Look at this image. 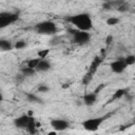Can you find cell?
Here are the masks:
<instances>
[{
	"label": "cell",
	"instance_id": "obj_1",
	"mask_svg": "<svg viewBox=\"0 0 135 135\" xmlns=\"http://www.w3.org/2000/svg\"><path fill=\"white\" fill-rule=\"evenodd\" d=\"M71 24H73L78 31L89 32L93 27V21L88 13H79L74 16H71L66 19Z\"/></svg>",
	"mask_w": 135,
	"mask_h": 135
},
{
	"label": "cell",
	"instance_id": "obj_2",
	"mask_svg": "<svg viewBox=\"0 0 135 135\" xmlns=\"http://www.w3.org/2000/svg\"><path fill=\"white\" fill-rule=\"evenodd\" d=\"M57 30L56 23L51 20H44L35 25V31L40 35H55Z\"/></svg>",
	"mask_w": 135,
	"mask_h": 135
},
{
	"label": "cell",
	"instance_id": "obj_3",
	"mask_svg": "<svg viewBox=\"0 0 135 135\" xmlns=\"http://www.w3.org/2000/svg\"><path fill=\"white\" fill-rule=\"evenodd\" d=\"M105 120V117L104 116H101V117H92V118H89L86 120H84L82 122V127L84 130L89 131V132H96L100 126L102 124V122Z\"/></svg>",
	"mask_w": 135,
	"mask_h": 135
},
{
	"label": "cell",
	"instance_id": "obj_4",
	"mask_svg": "<svg viewBox=\"0 0 135 135\" xmlns=\"http://www.w3.org/2000/svg\"><path fill=\"white\" fill-rule=\"evenodd\" d=\"M18 20V15L13 12H1L0 13V28H4Z\"/></svg>",
	"mask_w": 135,
	"mask_h": 135
},
{
	"label": "cell",
	"instance_id": "obj_5",
	"mask_svg": "<svg viewBox=\"0 0 135 135\" xmlns=\"http://www.w3.org/2000/svg\"><path fill=\"white\" fill-rule=\"evenodd\" d=\"M73 36V41L77 44H85L91 39V34L89 32H82L78 30H70Z\"/></svg>",
	"mask_w": 135,
	"mask_h": 135
},
{
	"label": "cell",
	"instance_id": "obj_6",
	"mask_svg": "<svg viewBox=\"0 0 135 135\" xmlns=\"http://www.w3.org/2000/svg\"><path fill=\"white\" fill-rule=\"evenodd\" d=\"M51 127L54 129V131L56 132H61L66 130L70 127V122L65 119H61V118H54L51 120Z\"/></svg>",
	"mask_w": 135,
	"mask_h": 135
},
{
	"label": "cell",
	"instance_id": "obj_7",
	"mask_svg": "<svg viewBox=\"0 0 135 135\" xmlns=\"http://www.w3.org/2000/svg\"><path fill=\"white\" fill-rule=\"evenodd\" d=\"M110 68L112 70V72L116 73V74H120L122 73L126 69H127V64L124 62V58L123 57H119L116 60L112 61L110 63Z\"/></svg>",
	"mask_w": 135,
	"mask_h": 135
},
{
	"label": "cell",
	"instance_id": "obj_8",
	"mask_svg": "<svg viewBox=\"0 0 135 135\" xmlns=\"http://www.w3.org/2000/svg\"><path fill=\"white\" fill-rule=\"evenodd\" d=\"M28 120H30V116L27 114L21 115L14 119V126L17 129H26V127L28 124Z\"/></svg>",
	"mask_w": 135,
	"mask_h": 135
},
{
	"label": "cell",
	"instance_id": "obj_9",
	"mask_svg": "<svg viewBox=\"0 0 135 135\" xmlns=\"http://www.w3.org/2000/svg\"><path fill=\"white\" fill-rule=\"evenodd\" d=\"M50 69H51V63L46 59H39L35 68V71L39 73H44V72H47Z\"/></svg>",
	"mask_w": 135,
	"mask_h": 135
},
{
	"label": "cell",
	"instance_id": "obj_10",
	"mask_svg": "<svg viewBox=\"0 0 135 135\" xmlns=\"http://www.w3.org/2000/svg\"><path fill=\"white\" fill-rule=\"evenodd\" d=\"M97 100V95L96 93H89V94H85L83 97H82V102L86 105V107H91L93 104H95Z\"/></svg>",
	"mask_w": 135,
	"mask_h": 135
},
{
	"label": "cell",
	"instance_id": "obj_11",
	"mask_svg": "<svg viewBox=\"0 0 135 135\" xmlns=\"http://www.w3.org/2000/svg\"><path fill=\"white\" fill-rule=\"evenodd\" d=\"M37 126H38V123L36 122V120H35V118L33 117V116H30V120H28V124H27V127H26V131L28 132V133H31V134H34L35 132H36V129H37Z\"/></svg>",
	"mask_w": 135,
	"mask_h": 135
},
{
	"label": "cell",
	"instance_id": "obj_12",
	"mask_svg": "<svg viewBox=\"0 0 135 135\" xmlns=\"http://www.w3.org/2000/svg\"><path fill=\"white\" fill-rule=\"evenodd\" d=\"M13 49V44L9 40H6V39H0V50L1 51H11Z\"/></svg>",
	"mask_w": 135,
	"mask_h": 135
},
{
	"label": "cell",
	"instance_id": "obj_13",
	"mask_svg": "<svg viewBox=\"0 0 135 135\" xmlns=\"http://www.w3.org/2000/svg\"><path fill=\"white\" fill-rule=\"evenodd\" d=\"M26 99L30 101V102H35V103H42L43 101L37 96V95H35L34 93H26Z\"/></svg>",
	"mask_w": 135,
	"mask_h": 135
},
{
	"label": "cell",
	"instance_id": "obj_14",
	"mask_svg": "<svg viewBox=\"0 0 135 135\" xmlns=\"http://www.w3.org/2000/svg\"><path fill=\"white\" fill-rule=\"evenodd\" d=\"M35 73H36V71L34 69H31V68H27V66L21 69V74H22L23 77H32V76L35 75Z\"/></svg>",
	"mask_w": 135,
	"mask_h": 135
},
{
	"label": "cell",
	"instance_id": "obj_15",
	"mask_svg": "<svg viewBox=\"0 0 135 135\" xmlns=\"http://www.w3.org/2000/svg\"><path fill=\"white\" fill-rule=\"evenodd\" d=\"M124 62H126L127 66L133 65V64L135 63V56H134V55H129V56L124 57Z\"/></svg>",
	"mask_w": 135,
	"mask_h": 135
},
{
	"label": "cell",
	"instance_id": "obj_16",
	"mask_svg": "<svg viewBox=\"0 0 135 135\" xmlns=\"http://www.w3.org/2000/svg\"><path fill=\"white\" fill-rule=\"evenodd\" d=\"M107 24L108 25H110V26H113V25H116V24H118L119 23V19L118 18H116V17H110V18H108L107 19Z\"/></svg>",
	"mask_w": 135,
	"mask_h": 135
},
{
	"label": "cell",
	"instance_id": "obj_17",
	"mask_svg": "<svg viewBox=\"0 0 135 135\" xmlns=\"http://www.w3.org/2000/svg\"><path fill=\"white\" fill-rule=\"evenodd\" d=\"M26 46V42L24 40H18L15 44H14V47L17 49V50H21V49H24Z\"/></svg>",
	"mask_w": 135,
	"mask_h": 135
},
{
	"label": "cell",
	"instance_id": "obj_18",
	"mask_svg": "<svg viewBox=\"0 0 135 135\" xmlns=\"http://www.w3.org/2000/svg\"><path fill=\"white\" fill-rule=\"evenodd\" d=\"M38 61H39V58H37V59H30V60L27 61V63H26V66L35 70V68H36V65H37V63H38Z\"/></svg>",
	"mask_w": 135,
	"mask_h": 135
},
{
	"label": "cell",
	"instance_id": "obj_19",
	"mask_svg": "<svg viewBox=\"0 0 135 135\" xmlns=\"http://www.w3.org/2000/svg\"><path fill=\"white\" fill-rule=\"evenodd\" d=\"M49 53H50V50H41V51H39L38 52V57H39V59H45L46 58V56L49 55Z\"/></svg>",
	"mask_w": 135,
	"mask_h": 135
},
{
	"label": "cell",
	"instance_id": "obj_20",
	"mask_svg": "<svg viewBox=\"0 0 135 135\" xmlns=\"http://www.w3.org/2000/svg\"><path fill=\"white\" fill-rule=\"evenodd\" d=\"M123 95H126V90L120 89V90H117V91L114 93L113 98H114V99H117V98H120V97L123 96Z\"/></svg>",
	"mask_w": 135,
	"mask_h": 135
},
{
	"label": "cell",
	"instance_id": "obj_21",
	"mask_svg": "<svg viewBox=\"0 0 135 135\" xmlns=\"http://www.w3.org/2000/svg\"><path fill=\"white\" fill-rule=\"evenodd\" d=\"M37 90H38L39 93H46V92L50 91V88H49L46 84H40V85L37 88Z\"/></svg>",
	"mask_w": 135,
	"mask_h": 135
},
{
	"label": "cell",
	"instance_id": "obj_22",
	"mask_svg": "<svg viewBox=\"0 0 135 135\" xmlns=\"http://www.w3.org/2000/svg\"><path fill=\"white\" fill-rule=\"evenodd\" d=\"M117 11L118 12H126V11H128V5H127V3H122V4H120L118 7H117Z\"/></svg>",
	"mask_w": 135,
	"mask_h": 135
},
{
	"label": "cell",
	"instance_id": "obj_23",
	"mask_svg": "<svg viewBox=\"0 0 135 135\" xmlns=\"http://www.w3.org/2000/svg\"><path fill=\"white\" fill-rule=\"evenodd\" d=\"M112 41H113V36H111V35L107 36V38H105V43H107V44H110V43H112Z\"/></svg>",
	"mask_w": 135,
	"mask_h": 135
},
{
	"label": "cell",
	"instance_id": "obj_24",
	"mask_svg": "<svg viewBox=\"0 0 135 135\" xmlns=\"http://www.w3.org/2000/svg\"><path fill=\"white\" fill-rule=\"evenodd\" d=\"M103 8H105V9H110V8H112V4H111V2H105V3H103Z\"/></svg>",
	"mask_w": 135,
	"mask_h": 135
},
{
	"label": "cell",
	"instance_id": "obj_25",
	"mask_svg": "<svg viewBox=\"0 0 135 135\" xmlns=\"http://www.w3.org/2000/svg\"><path fill=\"white\" fill-rule=\"evenodd\" d=\"M46 135H57V132H56V131H51V132H49Z\"/></svg>",
	"mask_w": 135,
	"mask_h": 135
},
{
	"label": "cell",
	"instance_id": "obj_26",
	"mask_svg": "<svg viewBox=\"0 0 135 135\" xmlns=\"http://www.w3.org/2000/svg\"><path fill=\"white\" fill-rule=\"evenodd\" d=\"M2 100H3V95H2V93L0 92V102H1Z\"/></svg>",
	"mask_w": 135,
	"mask_h": 135
}]
</instances>
